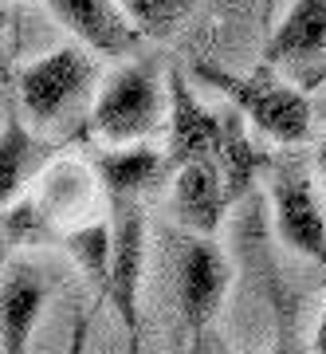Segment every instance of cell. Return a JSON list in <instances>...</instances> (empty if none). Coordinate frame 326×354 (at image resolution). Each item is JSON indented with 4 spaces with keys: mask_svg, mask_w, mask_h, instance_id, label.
I'll return each mask as SVG.
<instances>
[{
    "mask_svg": "<svg viewBox=\"0 0 326 354\" xmlns=\"http://www.w3.org/2000/svg\"><path fill=\"white\" fill-rule=\"evenodd\" d=\"M4 4H12V0H4Z\"/></svg>",
    "mask_w": 326,
    "mask_h": 354,
    "instance_id": "d4e9b609",
    "label": "cell"
},
{
    "mask_svg": "<svg viewBox=\"0 0 326 354\" xmlns=\"http://www.w3.org/2000/svg\"><path fill=\"white\" fill-rule=\"evenodd\" d=\"M193 79H201L204 87H213V91H224L232 99V106L276 146H299L311 134L307 91H295L287 83L271 79L267 67L256 71V75H232V71L209 64V59H197L193 64Z\"/></svg>",
    "mask_w": 326,
    "mask_h": 354,
    "instance_id": "6da1fadb",
    "label": "cell"
},
{
    "mask_svg": "<svg viewBox=\"0 0 326 354\" xmlns=\"http://www.w3.org/2000/svg\"><path fill=\"white\" fill-rule=\"evenodd\" d=\"M189 354H232V351H228V342L216 330H201V335H193V342H189Z\"/></svg>",
    "mask_w": 326,
    "mask_h": 354,
    "instance_id": "ffe728a7",
    "label": "cell"
},
{
    "mask_svg": "<svg viewBox=\"0 0 326 354\" xmlns=\"http://www.w3.org/2000/svg\"><path fill=\"white\" fill-rule=\"evenodd\" d=\"M232 283V268L224 252L213 244V236L189 232L177 244V307H181V323L189 335L209 330L213 315L220 311Z\"/></svg>",
    "mask_w": 326,
    "mask_h": 354,
    "instance_id": "277c9868",
    "label": "cell"
},
{
    "mask_svg": "<svg viewBox=\"0 0 326 354\" xmlns=\"http://www.w3.org/2000/svg\"><path fill=\"white\" fill-rule=\"evenodd\" d=\"M276 351L271 354H307L303 351V339H299V327H295V311H291L287 299L276 304Z\"/></svg>",
    "mask_w": 326,
    "mask_h": 354,
    "instance_id": "d6986e66",
    "label": "cell"
},
{
    "mask_svg": "<svg viewBox=\"0 0 326 354\" xmlns=\"http://www.w3.org/2000/svg\"><path fill=\"white\" fill-rule=\"evenodd\" d=\"M326 51V0H295L264 48V67L307 64Z\"/></svg>",
    "mask_w": 326,
    "mask_h": 354,
    "instance_id": "7c38bea8",
    "label": "cell"
},
{
    "mask_svg": "<svg viewBox=\"0 0 326 354\" xmlns=\"http://www.w3.org/2000/svg\"><path fill=\"white\" fill-rule=\"evenodd\" d=\"M224 138V114L209 111L197 91L189 87L185 71H169V169L197 162V158H216Z\"/></svg>",
    "mask_w": 326,
    "mask_h": 354,
    "instance_id": "52a82bcc",
    "label": "cell"
},
{
    "mask_svg": "<svg viewBox=\"0 0 326 354\" xmlns=\"http://www.w3.org/2000/svg\"><path fill=\"white\" fill-rule=\"evenodd\" d=\"M48 276L28 260L4 268V288H0V330H4V354H28V339L36 327L39 311L48 304Z\"/></svg>",
    "mask_w": 326,
    "mask_h": 354,
    "instance_id": "30bf717a",
    "label": "cell"
},
{
    "mask_svg": "<svg viewBox=\"0 0 326 354\" xmlns=\"http://www.w3.org/2000/svg\"><path fill=\"white\" fill-rule=\"evenodd\" d=\"M271 205H276L279 241L326 268V216L311 185V174L303 169L299 158L271 162Z\"/></svg>",
    "mask_w": 326,
    "mask_h": 354,
    "instance_id": "5b68a950",
    "label": "cell"
},
{
    "mask_svg": "<svg viewBox=\"0 0 326 354\" xmlns=\"http://www.w3.org/2000/svg\"><path fill=\"white\" fill-rule=\"evenodd\" d=\"M244 122L248 118L240 111L224 114V138H220V153H216L232 201H244L248 197L251 185H256V177H260V169L267 165V153H260V146L248 138V127Z\"/></svg>",
    "mask_w": 326,
    "mask_h": 354,
    "instance_id": "5bb4252c",
    "label": "cell"
},
{
    "mask_svg": "<svg viewBox=\"0 0 326 354\" xmlns=\"http://www.w3.org/2000/svg\"><path fill=\"white\" fill-rule=\"evenodd\" d=\"M169 158L157 153L153 146H130L126 142L122 150H102L95 153V174H99V185L106 193L111 205L122 201H142V193L150 189L153 181L165 174Z\"/></svg>",
    "mask_w": 326,
    "mask_h": 354,
    "instance_id": "8fae6325",
    "label": "cell"
},
{
    "mask_svg": "<svg viewBox=\"0 0 326 354\" xmlns=\"http://www.w3.org/2000/svg\"><path fill=\"white\" fill-rule=\"evenodd\" d=\"M111 216H114V272L106 299L122 319L126 351L142 354L138 291H142V268H146V213H142V201H122L111 205Z\"/></svg>",
    "mask_w": 326,
    "mask_h": 354,
    "instance_id": "8992f818",
    "label": "cell"
},
{
    "mask_svg": "<svg viewBox=\"0 0 326 354\" xmlns=\"http://www.w3.org/2000/svg\"><path fill=\"white\" fill-rule=\"evenodd\" d=\"M314 354H326V307L318 315V327H314Z\"/></svg>",
    "mask_w": 326,
    "mask_h": 354,
    "instance_id": "7402d4cb",
    "label": "cell"
},
{
    "mask_svg": "<svg viewBox=\"0 0 326 354\" xmlns=\"http://www.w3.org/2000/svg\"><path fill=\"white\" fill-rule=\"evenodd\" d=\"M48 162V146L32 138L24 118L12 111V99L4 95V130H0V193L4 205L16 201V193L24 189V181Z\"/></svg>",
    "mask_w": 326,
    "mask_h": 354,
    "instance_id": "4fadbf2b",
    "label": "cell"
},
{
    "mask_svg": "<svg viewBox=\"0 0 326 354\" xmlns=\"http://www.w3.org/2000/svg\"><path fill=\"white\" fill-rule=\"evenodd\" d=\"M314 165H318V177H323V189H326V142L318 146V153H314Z\"/></svg>",
    "mask_w": 326,
    "mask_h": 354,
    "instance_id": "cb8c5ba5",
    "label": "cell"
},
{
    "mask_svg": "<svg viewBox=\"0 0 326 354\" xmlns=\"http://www.w3.org/2000/svg\"><path fill=\"white\" fill-rule=\"evenodd\" d=\"M90 83H95L90 48L67 44L20 71V106L36 127H51L87 95Z\"/></svg>",
    "mask_w": 326,
    "mask_h": 354,
    "instance_id": "3957f363",
    "label": "cell"
},
{
    "mask_svg": "<svg viewBox=\"0 0 326 354\" xmlns=\"http://www.w3.org/2000/svg\"><path fill=\"white\" fill-rule=\"evenodd\" d=\"M318 83H326V64L318 67V71H311V75L303 79V91H314V87H318Z\"/></svg>",
    "mask_w": 326,
    "mask_h": 354,
    "instance_id": "603a6c76",
    "label": "cell"
},
{
    "mask_svg": "<svg viewBox=\"0 0 326 354\" xmlns=\"http://www.w3.org/2000/svg\"><path fill=\"white\" fill-rule=\"evenodd\" d=\"M55 216L39 197H20V201L4 205V244L8 248H24V244H48L55 241Z\"/></svg>",
    "mask_w": 326,
    "mask_h": 354,
    "instance_id": "e0dca14e",
    "label": "cell"
},
{
    "mask_svg": "<svg viewBox=\"0 0 326 354\" xmlns=\"http://www.w3.org/2000/svg\"><path fill=\"white\" fill-rule=\"evenodd\" d=\"M232 205L216 158H197L177 169L173 177V216L185 232H201L213 236L220 228V216Z\"/></svg>",
    "mask_w": 326,
    "mask_h": 354,
    "instance_id": "9c48e42d",
    "label": "cell"
},
{
    "mask_svg": "<svg viewBox=\"0 0 326 354\" xmlns=\"http://www.w3.org/2000/svg\"><path fill=\"white\" fill-rule=\"evenodd\" d=\"M48 8L71 36H79V44H87L95 55L106 59L134 55L146 39L118 0H48Z\"/></svg>",
    "mask_w": 326,
    "mask_h": 354,
    "instance_id": "ba28073f",
    "label": "cell"
},
{
    "mask_svg": "<svg viewBox=\"0 0 326 354\" xmlns=\"http://www.w3.org/2000/svg\"><path fill=\"white\" fill-rule=\"evenodd\" d=\"M39 201L48 205V213L55 221L63 216H75L79 209H87V197H90V177L83 165L75 162H59L51 165L48 177H44V189L36 193Z\"/></svg>",
    "mask_w": 326,
    "mask_h": 354,
    "instance_id": "2e32d148",
    "label": "cell"
},
{
    "mask_svg": "<svg viewBox=\"0 0 326 354\" xmlns=\"http://www.w3.org/2000/svg\"><path fill=\"white\" fill-rule=\"evenodd\" d=\"M165 91H169V83H162V64L153 55L118 67L95 99L90 130L99 138H106L111 146L150 138L153 130L162 127Z\"/></svg>",
    "mask_w": 326,
    "mask_h": 354,
    "instance_id": "7a4b0ae2",
    "label": "cell"
},
{
    "mask_svg": "<svg viewBox=\"0 0 326 354\" xmlns=\"http://www.w3.org/2000/svg\"><path fill=\"white\" fill-rule=\"evenodd\" d=\"M87 335H90V315H79L75 330H71V346H67V354H87Z\"/></svg>",
    "mask_w": 326,
    "mask_h": 354,
    "instance_id": "44dd1931",
    "label": "cell"
},
{
    "mask_svg": "<svg viewBox=\"0 0 326 354\" xmlns=\"http://www.w3.org/2000/svg\"><path fill=\"white\" fill-rule=\"evenodd\" d=\"M126 8V16L138 24V32L146 39H165L173 36V28L189 16V8L197 0H118Z\"/></svg>",
    "mask_w": 326,
    "mask_h": 354,
    "instance_id": "ac0fdd59",
    "label": "cell"
},
{
    "mask_svg": "<svg viewBox=\"0 0 326 354\" xmlns=\"http://www.w3.org/2000/svg\"><path fill=\"white\" fill-rule=\"evenodd\" d=\"M63 248L75 256V264L87 272V279L99 288L106 299L111 291V272H114V216H99L90 225H79L63 236Z\"/></svg>",
    "mask_w": 326,
    "mask_h": 354,
    "instance_id": "9a60e30c",
    "label": "cell"
}]
</instances>
